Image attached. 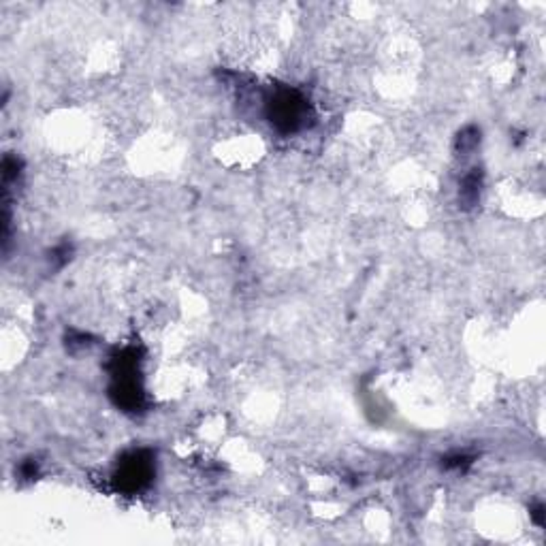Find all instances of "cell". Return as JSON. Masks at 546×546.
<instances>
[{"mask_svg":"<svg viewBox=\"0 0 546 546\" xmlns=\"http://www.w3.org/2000/svg\"><path fill=\"white\" fill-rule=\"evenodd\" d=\"M269 120L271 124L282 130V132H294L307 124L309 105L307 101L290 88H280L271 99H269Z\"/></svg>","mask_w":546,"mask_h":546,"instance_id":"cell-1","label":"cell"},{"mask_svg":"<svg viewBox=\"0 0 546 546\" xmlns=\"http://www.w3.org/2000/svg\"><path fill=\"white\" fill-rule=\"evenodd\" d=\"M154 476V461L151 454L147 450H135L130 454H126L120 465L118 472L113 476L118 491L124 493H137L143 487H147V483Z\"/></svg>","mask_w":546,"mask_h":546,"instance_id":"cell-2","label":"cell"},{"mask_svg":"<svg viewBox=\"0 0 546 546\" xmlns=\"http://www.w3.org/2000/svg\"><path fill=\"white\" fill-rule=\"evenodd\" d=\"M480 186H483L480 169H474L470 175H465V180L461 184V203H463V207H474L478 203Z\"/></svg>","mask_w":546,"mask_h":546,"instance_id":"cell-3","label":"cell"},{"mask_svg":"<svg viewBox=\"0 0 546 546\" xmlns=\"http://www.w3.org/2000/svg\"><path fill=\"white\" fill-rule=\"evenodd\" d=\"M472 130H474V128H467L465 132H461V135H459V141H457V145H459V151H461V154H465V151L474 149V145L478 143V132H476V135L470 139Z\"/></svg>","mask_w":546,"mask_h":546,"instance_id":"cell-4","label":"cell"},{"mask_svg":"<svg viewBox=\"0 0 546 546\" xmlns=\"http://www.w3.org/2000/svg\"><path fill=\"white\" fill-rule=\"evenodd\" d=\"M542 514H544V508H542V506H538V508L533 510V519H535V523H538V525H542Z\"/></svg>","mask_w":546,"mask_h":546,"instance_id":"cell-5","label":"cell"}]
</instances>
